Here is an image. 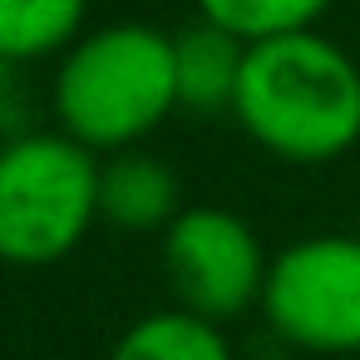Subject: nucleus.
I'll return each mask as SVG.
<instances>
[{
    "label": "nucleus",
    "mask_w": 360,
    "mask_h": 360,
    "mask_svg": "<svg viewBox=\"0 0 360 360\" xmlns=\"http://www.w3.org/2000/svg\"><path fill=\"white\" fill-rule=\"evenodd\" d=\"M232 119L281 163H330L360 143V65L316 25L247 40Z\"/></svg>",
    "instance_id": "obj_1"
},
{
    "label": "nucleus",
    "mask_w": 360,
    "mask_h": 360,
    "mask_svg": "<svg viewBox=\"0 0 360 360\" xmlns=\"http://www.w3.org/2000/svg\"><path fill=\"white\" fill-rule=\"evenodd\" d=\"M50 109L65 134L94 153L143 143L178 109L173 35L143 20H114L84 30L50 79Z\"/></svg>",
    "instance_id": "obj_2"
},
{
    "label": "nucleus",
    "mask_w": 360,
    "mask_h": 360,
    "mask_svg": "<svg viewBox=\"0 0 360 360\" xmlns=\"http://www.w3.org/2000/svg\"><path fill=\"white\" fill-rule=\"evenodd\" d=\"M99 163L89 143L55 129H20L0 143V262L55 266L79 252L99 217Z\"/></svg>",
    "instance_id": "obj_3"
},
{
    "label": "nucleus",
    "mask_w": 360,
    "mask_h": 360,
    "mask_svg": "<svg viewBox=\"0 0 360 360\" xmlns=\"http://www.w3.org/2000/svg\"><path fill=\"white\" fill-rule=\"evenodd\" d=\"M262 316L276 340L311 355H360V237L316 232L271 257Z\"/></svg>",
    "instance_id": "obj_4"
},
{
    "label": "nucleus",
    "mask_w": 360,
    "mask_h": 360,
    "mask_svg": "<svg viewBox=\"0 0 360 360\" xmlns=\"http://www.w3.org/2000/svg\"><path fill=\"white\" fill-rule=\"evenodd\" d=\"M158 237H163V276L178 306L212 316L222 326L262 306L271 252L262 247L247 217L217 202H193Z\"/></svg>",
    "instance_id": "obj_5"
},
{
    "label": "nucleus",
    "mask_w": 360,
    "mask_h": 360,
    "mask_svg": "<svg viewBox=\"0 0 360 360\" xmlns=\"http://www.w3.org/2000/svg\"><path fill=\"white\" fill-rule=\"evenodd\" d=\"M183 188L168 158L143 143L104 153L99 163V217L119 232H163L183 212Z\"/></svg>",
    "instance_id": "obj_6"
},
{
    "label": "nucleus",
    "mask_w": 360,
    "mask_h": 360,
    "mask_svg": "<svg viewBox=\"0 0 360 360\" xmlns=\"http://www.w3.org/2000/svg\"><path fill=\"white\" fill-rule=\"evenodd\" d=\"M247 40L227 25L198 15L193 25L173 30V75H178V109L193 114H232L237 79H242Z\"/></svg>",
    "instance_id": "obj_7"
},
{
    "label": "nucleus",
    "mask_w": 360,
    "mask_h": 360,
    "mask_svg": "<svg viewBox=\"0 0 360 360\" xmlns=\"http://www.w3.org/2000/svg\"><path fill=\"white\" fill-rule=\"evenodd\" d=\"M109 360H237L222 321L188 306H163L139 316L109 350Z\"/></svg>",
    "instance_id": "obj_8"
},
{
    "label": "nucleus",
    "mask_w": 360,
    "mask_h": 360,
    "mask_svg": "<svg viewBox=\"0 0 360 360\" xmlns=\"http://www.w3.org/2000/svg\"><path fill=\"white\" fill-rule=\"evenodd\" d=\"M89 30V0H0V60H60Z\"/></svg>",
    "instance_id": "obj_9"
},
{
    "label": "nucleus",
    "mask_w": 360,
    "mask_h": 360,
    "mask_svg": "<svg viewBox=\"0 0 360 360\" xmlns=\"http://www.w3.org/2000/svg\"><path fill=\"white\" fill-rule=\"evenodd\" d=\"M330 11V0H198V15L227 25L242 40H266L286 30H306Z\"/></svg>",
    "instance_id": "obj_10"
},
{
    "label": "nucleus",
    "mask_w": 360,
    "mask_h": 360,
    "mask_svg": "<svg viewBox=\"0 0 360 360\" xmlns=\"http://www.w3.org/2000/svg\"><path fill=\"white\" fill-rule=\"evenodd\" d=\"M20 65H11V60H0V143L6 139H15L25 124H20Z\"/></svg>",
    "instance_id": "obj_11"
}]
</instances>
